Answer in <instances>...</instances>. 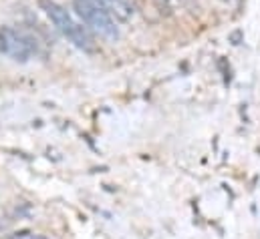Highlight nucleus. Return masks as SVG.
I'll list each match as a JSON object with an SVG mask.
<instances>
[{"label":"nucleus","mask_w":260,"mask_h":239,"mask_svg":"<svg viewBox=\"0 0 260 239\" xmlns=\"http://www.w3.org/2000/svg\"><path fill=\"white\" fill-rule=\"evenodd\" d=\"M0 51L6 53L8 57H12L14 60H28L35 53V45L20 30L2 26L0 28Z\"/></svg>","instance_id":"3"},{"label":"nucleus","mask_w":260,"mask_h":239,"mask_svg":"<svg viewBox=\"0 0 260 239\" xmlns=\"http://www.w3.org/2000/svg\"><path fill=\"white\" fill-rule=\"evenodd\" d=\"M8 239H49V237H45L41 233H35V231H16V233H12Z\"/></svg>","instance_id":"5"},{"label":"nucleus","mask_w":260,"mask_h":239,"mask_svg":"<svg viewBox=\"0 0 260 239\" xmlns=\"http://www.w3.org/2000/svg\"><path fill=\"white\" fill-rule=\"evenodd\" d=\"M41 8L45 10V14L51 18V22L55 24V28L67 36L77 49L85 51V53H95L97 51V43L93 38V34L89 32V28L81 26L79 22H75V18L67 12L65 6H61L55 0H39Z\"/></svg>","instance_id":"1"},{"label":"nucleus","mask_w":260,"mask_h":239,"mask_svg":"<svg viewBox=\"0 0 260 239\" xmlns=\"http://www.w3.org/2000/svg\"><path fill=\"white\" fill-rule=\"evenodd\" d=\"M73 6L77 14L83 18V22L101 38L105 41H117L119 38V28L115 24V18L103 10L95 0H73Z\"/></svg>","instance_id":"2"},{"label":"nucleus","mask_w":260,"mask_h":239,"mask_svg":"<svg viewBox=\"0 0 260 239\" xmlns=\"http://www.w3.org/2000/svg\"><path fill=\"white\" fill-rule=\"evenodd\" d=\"M103 10H107L115 20L127 22L133 16V8L127 0H95Z\"/></svg>","instance_id":"4"}]
</instances>
